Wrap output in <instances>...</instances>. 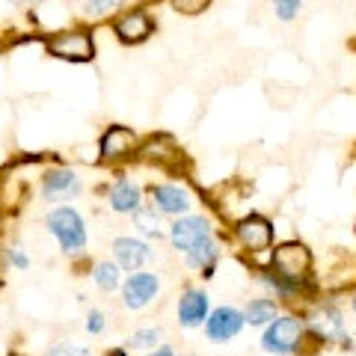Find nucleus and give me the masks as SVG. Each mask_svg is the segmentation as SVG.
I'll return each mask as SVG.
<instances>
[{"label": "nucleus", "mask_w": 356, "mask_h": 356, "mask_svg": "<svg viewBox=\"0 0 356 356\" xmlns=\"http://www.w3.org/2000/svg\"><path fill=\"white\" fill-rule=\"evenodd\" d=\"M44 222H48L51 235L60 241L63 252L74 255V252H83L86 250V226H83V217L77 214L74 208H69V205L54 208Z\"/></svg>", "instance_id": "obj_1"}, {"label": "nucleus", "mask_w": 356, "mask_h": 356, "mask_svg": "<svg viewBox=\"0 0 356 356\" xmlns=\"http://www.w3.org/2000/svg\"><path fill=\"white\" fill-rule=\"evenodd\" d=\"M300 339H303V321L294 315H280L267 324L264 336H261V348L267 353L288 356L300 348Z\"/></svg>", "instance_id": "obj_2"}, {"label": "nucleus", "mask_w": 356, "mask_h": 356, "mask_svg": "<svg viewBox=\"0 0 356 356\" xmlns=\"http://www.w3.org/2000/svg\"><path fill=\"white\" fill-rule=\"evenodd\" d=\"M312 264V255L303 243H282V247H276L273 255H270V267H273V276H280V280H288V282H300L306 276Z\"/></svg>", "instance_id": "obj_3"}, {"label": "nucleus", "mask_w": 356, "mask_h": 356, "mask_svg": "<svg viewBox=\"0 0 356 356\" xmlns=\"http://www.w3.org/2000/svg\"><path fill=\"white\" fill-rule=\"evenodd\" d=\"M170 241L178 252H193L196 247H202V243L214 241V232H211L208 220L202 217H178L170 229Z\"/></svg>", "instance_id": "obj_4"}, {"label": "nucleus", "mask_w": 356, "mask_h": 356, "mask_svg": "<svg viewBox=\"0 0 356 356\" xmlns=\"http://www.w3.org/2000/svg\"><path fill=\"white\" fill-rule=\"evenodd\" d=\"M48 54L69 63H86L92 60V39H89V33H81V30L60 33V36L48 39Z\"/></svg>", "instance_id": "obj_5"}, {"label": "nucleus", "mask_w": 356, "mask_h": 356, "mask_svg": "<svg viewBox=\"0 0 356 356\" xmlns=\"http://www.w3.org/2000/svg\"><path fill=\"white\" fill-rule=\"evenodd\" d=\"M161 291V282L154 273H131L125 282H122V300H125L128 309H143L149 306Z\"/></svg>", "instance_id": "obj_6"}, {"label": "nucleus", "mask_w": 356, "mask_h": 356, "mask_svg": "<svg viewBox=\"0 0 356 356\" xmlns=\"http://www.w3.org/2000/svg\"><path fill=\"white\" fill-rule=\"evenodd\" d=\"M241 330H243V312H238L235 306H220L205 321V336L211 341H229Z\"/></svg>", "instance_id": "obj_7"}, {"label": "nucleus", "mask_w": 356, "mask_h": 356, "mask_svg": "<svg viewBox=\"0 0 356 356\" xmlns=\"http://www.w3.org/2000/svg\"><path fill=\"white\" fill-rule=\"evenodd\" d=\"M238 241L243 243L247 250L259 252V250H267L273 243V222L264 220L261 214H250L238 222Z\"/></svg>", "instance_id": "obj_8"}, {"label": "nucleus", "mask_w": 356, "mask_h": 356, "mask_svg": "<svg viewBox=\"0 0 356 356\" xmlns=\"http://www.w3.org/2000/svg\"><path fill=\"white\" fill-rule=\"evenodd\" d=\"M312 330L318 339H324L330 344H348V330H344V318L336 306H321L312 315Z\"/></svg>", "instance_id": "obj_9"}, {"label": "nucleus", "mask_w": 356, "mask_h": 356, "mask_svg": "<svg viewBox=\"0 0 356 356\" xmlns=\"http://www.w3.org/2000/svg\"><path fill=\"white\" fill-rule=\"evenodd\" d=\"M211 300L205 291H199V288H191L181 300H178V324L193 330V327H202L208 315H211Z\"/></svg>", "instance_id": "obj_10"}, {"label": "nucleus", "mask_w": 356, "mask_h": 356, "mask_svg": "<svg viewBox=\"0 0 356 356\" xmlns=\"http://www.w3.org/2000/svg\"><path fill=\"white\" fill-rule=\"evenodd\" d=\"M77 193H81V181H77V175L72 170H51L42 178V196L48 202H63V199Z\"/></svg>", "instance_id": "obj_11"}, {"label": "nucleus", "mask_w": 356, "mask_h": 356, "mask_svg": "<svg viewBox=\"0 0 356 356\" xmlns=\"http://www.w3.org/2000/svg\"><path fill=\"white\" fill-rule=\"evenodd\" d=\"M152 199H154V205H158L161 214H187L191 211V193L184 191V187H178V184H158V187H152Z\"/></svg>", "instance_id": "obj_12"}, {"label": "nucleus", "mask_w": 356, "mask_h": 356, "mask_svg": "<svg viewBox=\"0 0 356 356\" xmlns=\"http://www.w3.org/2000/svg\"><path fill=\"white\" fill-rule=\"evenodd\" d=\"M113 255H116V267H125V270H140L143 264L149 261V247L137 238H116L113 241Z\"/></svg>", "instance_id": "obj_13"}, {"label": "nucleus", "mask_w": 356, "mask_h": 356, "mask_svg": "<svg viewBox=\"0 0 356 356\" xmlns=\"http://www.w3.org/2000/svg\"><path fill=\"white\" fill-rule=\"evenodd\" d=\"M140 202H143V191L140 184H134L131 178H122L110 187V208L119 211V214H134L140 211Z\"/></svg>", "instance_id": "obj_14"}, {"label": "nucleus", "mask_w": 356, "mask_h": 356, "mask_svg": "<svg viewBox=\"0 0 356 356\" xmlns=\"http://www.w3.org/2000/svg\"><path fill=\"white\" fill-rule=\"evenodd\" d=\"M116 33L125 42H143L152 33V18L146 13H140V9H134V13L116 18Z\"/></svg>", "instance_id": "obj_15"}, {"label": "nucleus", "mask_w": 356, "mask_h": 356, "mask_svg": "<svg viewBox=\"0 0 356 356\" xmlns=\"http://www.w3.org/2000/svg\"><path fill=\"white\" fill-rule=\"evenodd\" d=\"M134 146H137L134 131H128V128H110L104 134V140H102V154H104V158H110V161H116V158H125V154H131Z\"/></svg>", "instance_id": "obj_16"}, {"label": "nucleus", "mask_w": 356, "mask_h": 356, "mask_svg": "<svg viewBox=\"0 0 356 356\" xmlns=\"http://www.w3.org/2000/svg\"><path fill=\"white\" fill-rule=\"evenodd\" d=\"M273 318H280V309H276L270 297H255L243 309V324H250V327H267Z\"/></svg>", "instance_id": "obj_17"}, {"label": "nucleus", "mask_w": 356, "mask_h": 356, "mask_svg": "<svg viewBox=\"0 0 356 356\" xmlns=\"http://www.w3.org/2000/svg\"><path fill=\"white\" fill-rule=\"evenodd\" d=\"M217 255H220L217 243L208 241V243H202V247H196L193 252H187L184 259H187V264H191V267H196V270H205V276H211V267H214Z\"/></svg>", "instance_id": "obj_18"}, {"label": "nucleus", "mask_w": 356, "mask_h": 356, "mask_svg": "<svg viewBox=\"0 0 356 356\" xmlns=\"http://www.w3.org/2000/svg\"><path fill=\"white\" fill-rule=\"evenodd\" d=\"M92 280H95V285L102 288V291H113V288H119V267H116V261H98L92 267Z\"/></svg>", "instance_id": "obj_19"}, {"label": "nucleus", "mask_w": 356, "mask_h": 356, "mask_svg": "<svg viewBox=\"0 0 356 356\" xmlns=\"http://www.w3.org/2000/svg\"><path fill=\"white\" fill-rule=\"evenodd\" d=\"M161 341V330L158 327H149V330H137L134 336L128 339V348H137V350H146V348H154Z\"/></svg>", "instance_id": "obj_20"}, {"label": "nucleus", "mask_w": 356, "mask_h": 356, "mask_svg": "<svg viewBox=\"0 0 356 356\" xmlns=\"http://www.w3.org/2000/svg\"><path fill=\"white\" fill-rule=\"evenodd\" d=\"M134 220H137V226L143 232H149V235H158V214H154L152 208H143L140 211H134Z\"/></svg>", "instance_id": "obj_21"}, {"label": "nucleus", "mask_w": 356, "mask_h": 356, "mask_svg": "<svg viewBox=\"0 0 356 356\" xmlns=\"http://www.w3.org/2000/svg\"><path fill=\"white\" fill-rule=\"evenodd\" d=\"M48 356H92L86 348H81V344H72V341H63V344H54Z\"/></svg>", "instance_id": "obj_22"}, {"label": "nucleus", "mask_w": 356, "mask_h": 356, "mask_svg": "<svg viewBox=\"0 0 356 356\" xmlns=\"http://www.w3.org/2000/svg\"><path fill=\"white\" fill-rule=\"evenodd\" d=\"M273 9H276V15H280L282 21H291L300 13V3H297V0H282V3H276Z\"/></svg>", "instance_id": "obj_23"}, {"label": "nucleus", "mask_w": 356, "mask_h": 356, "mask_svg": "<svg viewBox=\"0 0 356 356\" xmlns=\"http://www.w3.org/2000/svg\"><path fill=\"white\" fill-rule=\"evenodd\" d=\"M86 330L92 332V336H98V332L104 330V315H102V312H89V318H86Z\"/></svg>", "instance_id": "obj_24"}, {"label": "nucleus", "mask_w": 356, "mask_h": 356, "mask_svg": "<svg viewBox=\"0 0 356 356\" xmlns=\"http://www.w3.org/2000/svg\"><path fill=\"white\" fill-rule=\"evenodd\" d=\"M6 259H9V261H13L15 267H21V270H24V267L30 264V261H27V255H24V252H21L18 247H15V250H9V252H6Z\"/></svg>", "instance_id": "obj_25"}, {"label": "nucleus", "mask_w": 356, "mask_h": 356, "mask_svg": "<svg viewBox=\"0 0 356 356\" xmlns=\"http://www.w3.org/2000/svg\"><path fill=\"white\" fill-rule=\"evenodd\" d=\"M113 3H86V9H92V15H102L104 9H110Z\"/></svg>", "instance_id": "obj_26"}, {"label": "nucleus", "mask_w": 356, "mask_h": 356, "mask_svg": "<svg viewBox=\"0 0 356 356\" xmlns=\"http://www.w3.org/2000/svg\"><path fill=\"white\" fill-rule=\"evenodd\" d=\"M149 356H175V353H172V348H166V344H163V348H158V350H152Z\"/></svg>", "instance_id": "obj_27"}, {"label": "nucleus", "mask_w": 356, "mask_h": 356, "mask_svg": "<svg viewBox=\"0 0 356 356\" xmlns=\"http://www.w3.org/2000/svg\"><path fill=\"white\" fill-rule=\"evenodd\" d=\"M353 312H356V297H353Z\"/></svg>", "instance_id": "obj_28"}]
</instances>
